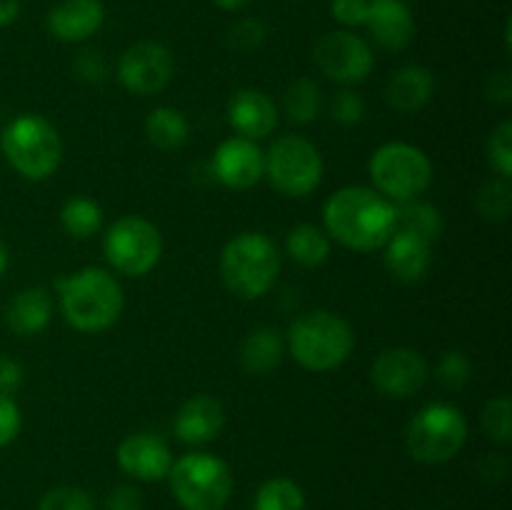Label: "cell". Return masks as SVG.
Returning a JSON list of instances; mask_svg holds the SVG:
<instances>
[{"label":"cell","mask_w":512,"mask_h":510,"mask_svg":"<svg viewBox=\"0 0 512 510\" xmlns=\"http://www.w3.org/2000/svg\"><path fill=\"white\" fill-rule=\"evenodd\" d=\"M323 225L328 238L343 248L373 253L395 233V205L368 185H345L325 200Z\"/></svg>","instance_id":"6da1fadb"},{"label":"cell","mask_w":512,"mask_h":510,"mask_svg":"<svg viewBox=\"0 0 512 510\" xmlns=\"http://www.w3.org/2000/svg\"><path fill=\"white\" fill-rule=\"evenodd\" d=\"M63 320L78 333H103L113 328L125 308L118 278L103 268H83L55 283Z\"/></svg>","instance_id":"7a4b0ae2"},{"label":"cell","mask_w":512,"mask_h":510,"mask_svg":"<svg viewBox=\"0 0 512 510\" xmlns=\"http://www.w3.org/2000/svg\"><path fill=\"white\" fill-rule=\"evenodd\" d=\"M283 258L278 245L260 230H245L230 238L220 253V278L228 293L240 300H258L278 280Z\"/></svg>","instance_id":"3957f363"},{"label":"cell","mask_w":512,"mask_h":510,"mask_svg":"<svg viewBox=\"0 0 512 510\" xmlns=\"http://www.w3.org/2000/svg\"><path fill=\"white\" fill-rule=\"evenodd\" d=\"M355 333L345 318L330 310H310L293 320L288 330V350L300 368L328 373L353 355Z\"/></svg>","instance_id":"277c9868"},{"label":"cell","mask_w":512,"mask_h":510,"mask_svg":"<svg viewBox=\"0 0 512 510\" xmlns=\"http://www.w3.org/2000/svg\"><path fill=\"white\" fill-rule=\"evenodd\" d=\"M0 150L10 168L33 183L48 180L63 160V140L58 128L35 113H23L5 125Z\"/></svg>","instance_id":"5b68a950"},{"label":"cell","mask_w":512,"mask_h":510,"mask_svg":"<svg viewBox=\"0 0 512 510\" xmlns=\"http://www.w3.org/2000/svg\"><path fill=\"white\" fill-rule=\"evenodd\" d=\"M373 188L390 203H408L418 200L433 183V163L410 143H385L373 153L368 163Z\"/></svg>","instance_id":"8992f818"},{"label":"cell","mask_w":512,"mask_h":510,"mask_svg":"<svg viewBox=\"0 0 512 510\" xmlns=\"http://www.w3.org/2000/svg\"><path fill=\"white\" fill-rule=\"evenodd\" d=\"M170 493L183 510H223L233 493V475L225 460L210 453H188L173 460Z\"/></svg>","instance_id":"52a82bcc"},{"label":"cell","mask_w":512,"mask_h":510,"mask_svg":"<svg viewBox=\"0 0 512 510\" xmlns=\"http://www.w3.org/2000/svg\"><path fill=\"white\" fill-rule=\"evenodd\" d=\"M468 440V420L463 410L450 403H430L413 415L405 433V445L413 460L440 465L453 460Z\"/></svg>","instance_id":"ba28073f"},{"label":"cell","mask_w":512,"mask_h":510,"mask_svg":"<svg viewBox=\"0 0 512 510\" xmlns=\"http://www.w3.org/2000/svg\"><path fill=\"white\" fill-rule=\"evenodd\" d=\"M320 150L303 135H280L265 153V178L285 198H305L323 183Z\"/></svg>","instance_id":"9c48e42d"},{"label":"cell","mask_w":512,"mask_h":510,"mask_svg":"<svg viewBox=\"0 0 512 510\" xmlns=\"http://www.w3.org/2000/svg\"><path fill=\"white\" fill-rule=\"evenodd\" d=\"M103 253L115 273L143 278L153 273L163 258V235L150 220L140 215H123L105 230Z\"/></svg>","instance_id":"30bf717a"},{"label":"cell","mask_w":512,"mask_h":510,"mask_svg":"<svg viewBox=\"0 0 512 510\" xmlns=\"http://www.w3.org/2000/svg\"><path fill=\"white\" fill-rule=\"evenodd\" d=\"M313 60L325 78L340 85H358L373 73L375 55L353 30H333L315 40Z\"/></svg>","instance_id":"8fae6325"},{"label":"cell","mask_w":512,"mask_h":510,"mask_svg":"<svg viewBox=\"0 0 512 510\" xmlns=\"http://www.w3.org/2000/svg\"><path fill=\"white\" fill-rule=\"evenodd\" d=\"M175 75L173 53L163 43L140 40L130 45L118 60V80L128 93L155 95L170 85Z\"/></svg>","instance_id":"7c38bea8"},{"label":"cell","mask_w":512,"mask_h":510,"mask_svg":"<svg viewBox=\"0 0 512 510\" xmlns=\"http://www.w3.org/2000/svg\"><path fill=\"white\" fill-rule=\"evenodd\" d=\"M428 380V360L413 348H388L370 365V383L393 400L413 398Z\"/></svg>","instance_id":"4fadbf2b"},{"label":"cell","mask_w":512,"mask_h":510,"mask_svg":"<svg viewBox=\"0 0 512 510\" xmlns=\"http://www.w3.org/2000/svg\"><path fill=\"white\" fill-rule=\"evenodd\" d=\"M210 168L225 188L248 190L265 178V153L255 140L233 135L215 148Z\"/></svg>","instance_id":"5bb4252c"},{"label":"cell","mask_w":512,"mask_h":510,"mask_svg":"<svg viewBox=\"0 0 512 510\" xmlns=\"http://www.w3.org/2000/svg\"><path fill=\"white\" fill-rule=\"evenodd\" d=\"M120 470L125 475L143 483H155V480L168 478L170 468H173V453H170L168 443L153 433H133L118 445Z\"/></svg>","instance_id":"9a60e30c"},{"label":"cell","mask_w":512,"mask_h":510,"mask_svg":"<svg viewBox=\"0 0 512 510\" xmlns=\"http://www.w3.org/2000/svg\"><path fill=\"white\" fill-rule=\"evenodd\" d=\"M225 428L223 403L213 395H193L180 405L173 420V433L185 445H205L220 438Z\"/></svg>","instance_id":"2e32d148"},{"label":"cell","mask_w":512,"mask_h":510,"mask_svg":"<svg viewBox=\"0 0 512 510\" xmlns=\"http://www.w3.org/2000/svg\"><path fill=\"white\" fill-rule=\"evenodd\" d=\"M228 120L240 138L263 140L278 128V105L258 88H243L230 98Z\"/></svg>","instance_id":"e0dca14e"},{"label":"cell","mask_w":512,"mask_h":510,"mask_svg":"<svg viewBox=\"0 0 512 510\" xmlns=\"http://www.w3.org/2000/svg\"><path fill=\"white\" fill-rule=\"evenodd\" d=\"M105 5L100 0H63L48 13V30L63 43H83L103 28Z\"/></svg>","instance_id":"ac0fdd59"},{"label":"cell","mask_w":512,"mask_h":510,"mask_svg":"<svg viewBox=\"0 0 512 510\" xmlns=\"http://www.w3.org/2000/svg\"><path fill=\"white\" fill-rule=\"evenodd\" d=\"M385 268L400 283H418L428 275L433 263V243L418 238L413 233L395 230L388 243L383 245Z\"/></svg>","instance_id":"d6986e66"},{"label":"cell","mask_w":512,"mask_h":510,"mask_svg":"<svg viewBox=\"0 0 512 510\" xmlns=\"http://www.w3.org/2000/svg\"><path fill=\"white\" fill-rule=\"evenodd\" d=\"M365 25L385 50H405L415 38V18L403 0H370Z\"/></svg>","instance_id":"ffe728a7"},{"label":"cell","mask_w":512,"mask_h":510,"mask_svg":"<svg viewBox=\"0 0 512 510\" xmlns=\"http://www.w3.org/2000/svg\"><path fill=\"white\" fill-rule=\"evenodd\" d=\"M50 315H53V300L50 293L40 285H30V288L18 290V293L10 298V303L5 305V325L13 330L15 335H38L48 328Z\"/></svg>","instance_id":"44dd1931"},{"label":"cell","mask_w":512,"mask_h":510,"mask_svg":"<svg viewBox=\"0 0 512 510\" xmlns=\"http://www.w3.org/2000/svg\"><path fill=\"white\" fill-rule=\"evenodd\" d=\"M435 93V75L425 65H403L395 70L393 78L388 80L385 98L388 105L398 113H418L420 108L430 103Z\"/></svg>","instance_id":"7402d4cb"},{"label":"cell","mask_w":512,"mask_h":510,"mask_svg":"<svg viewBox=\"0 0 512 510\" xmlns=\"http://www.w3.org/2000/svg\"><path fill=\"white\" fill-rule=\"evenodd\" d=\"M285 355L283 333L273 325H260L250 330L240 343V368L248 375H268L280 365Z\"/></svg>","instance_id":"603a6c76"},{"label":"cell","mask_w":512,"mask_h":510,"mask_svg":"<svg viewBox=\"0 0 512 510\" xmlns=\"http://www.w3.org/2000/svg\"><path fill=\"white\" fill-rule=\"evenodd\" d=\"M145 135H148L150 145H155L158 150H178L188 143L190 123L183 110L173 108V105H160V108L150 110L145 118Z\"/></svg>","instance_id":"cb8c5ba5"},{"label":"cell","mask_w":512,"mask_h":510,"mask_svg":"<svg viewBox=\"0 0 512 510\" xmlns=\"http://www.w3.org/2000/svg\"><path fill=\"white\" fill-rule=\"evenodd\" d=\"M330 243L333 240L323 228L313 223H300L285 238V250L303 268H318L330 258Z\"/></svg>","instance_id":"d4e9b609"},{"label":"cell","mask_w":512,"mask_h":510,"mask_svg":"<svg viewBox=\"0 0 512 510\" xmlns=\"http://www.w3.org/2000/svg\"><path fill=\"white\" fill-rule=\"evenodd\" d=\"M395 205V230L403 233H413L418 238L435 243L443 235V213L435 208L433 203H423V200H408V203H393Z\"/></svg>","instance_id":"484cf974"},{"label":"cell","mask_w":512,"mask_h":510,"mask_svg":"<svg viewBox=\"0 0 512 510\" xmlns=\"http://www.w3.org/2000/svg\"><path fill=\"white\" fill-rule=\"evenodd\" d=\"M103 225V208L93 198L73 195L60 208V228L75 240H88Z\"/></svg>","instance_id":"4316f807"},{"label":"cell","mask_w":512,"mask_h":510,"mask_svg":"<svg viewBox=\"0 0 512 510\" xmlns=\"http://www.w3.org/2000/svg\"><path fill=\"white\" fill-rule=\"evenodd\" d=\"M320 110H323V90L313 78H298L285 88L283 113L288 115L290 123H313L318 120Z\"/></svg>","instance_id":"83f0119b"},{"label":"cell","mask_w":512,"mask_h":510,"mask_svg":"<svg viewBox=\"0 0 512 510\" xmlns=\"http://www.w3.org/2000/svg\"><path fill=\"white\" fill-rule=\"evenodd\" d=\"M255 510H305V493L290 478H270L255 495Z\"/></svg>","instance_id":"f1b7e54d"},{"label":"cell","mask_w":512,"mask_h":510,"mask_svg":"<svg viewBox=\"0 0 512 510\" xmlns=\"http://www.w3.org/2000/svg\"><path fill=\"white\" fill-rule=\"evenodd\" d=\"M480 215L490 223H503L508 220L510 208H512V185L508 178H495L488 180L483 188L478 190V198H475Z\"/></svg>","instance_id":"f546056e"},{"label":"cell","mask_w":512,"mask_h":510,"mask_svg":"<svg viewBox=\"0 0 512 510\" xmlns=\"http://www.w3.org/2000/svg\"><path fill=\"white\" fill-rule=\"evenodd\" d=\"M480 423H483L485 435L498 445H510L512 440V403L508 395H498V398L488 400L480 413Z\"/></svg>","instance_id":"4dcf8cb0"},{"label":"cell","mask_w":512,"mask_h":510,"mask_svg":"<svg viewBox=\"0 0 512 510\" xmlns=\"http://www.w3.org/2000/svg\"><path fill=\"white\" fill-rule=\"evenodd\" d=\"M473 378V363L463 350H448L438 363V383L445 390H460Z\"/></svg>","instance_id":"1f68e13d"},{"label":"cell","mask_w":512,"mask_h":510,"mask_svg":"<svg viewBox=\"0 0 512 510\" xmlns=\"http://www.w3.org/2000/svg\"><path fill=\"white\" fill-rule=\"evenodd\" d=\"M488 163L498 173V178H512V123L503 120L490 133L488 140Z\"/></svg>","instance_id":"d6a6232c"},{"label":"cell","mask_w":512,"mask_h":510,"mask_svg":"<svg viewBox=\"0 0 512 510\" xmlns=\"http://www.w3.org/2000/svg\"><path fill=\"white\" fill-rule=\"evenodd\" d=\"M38 510H95L93 498L73 485H60L40 498Z\"/></svg>","instance_id":"836d02e7"},{"label":"cell","mask_w":512,"mask_h":510,"mask_svg":"<svg viewBox=\"0 0 512 510\" xmlns=\"http://www.w3.org/2000/svg\"><path fill=\"white\" fill-rule=\"evenodd\" d=\"M265 35H268V30L258 18H243L230 25L228 45L238 53H253L265 43Z\"/></svg>","instance_id":"e575fe53"},{"label":"cell","mask_w":512,"mask_h":510,"mask_svg":"<svg viewBox=\"0 0 512 510\" xmlns=\"http://www.w3.org/2000/svg\"><path fill=\"white\" fill-rule=\"evenodd\" d=\"M330 115H333L335 123L345 125V128H353V125L363 123L365 100L360 98V93H355L350 88L338 90L333 95V103H330Z\"/></svg>","instance_id":"d590c367"},{"label":"cell","mask_w":512,"mask_h":510,"mask_svg":"<svg viewBox=\"0 0 512 510\" xmlns=\"http://www.w3.org/2000/svg\"><path fill=\"white\" fill-rule=\"evenodd\" d=\"M73 68L78 73V78L85 80V83L100 85L108 80V63H105L100 50H83V53H78Z\"/></svg>","instance_id":"8d00e7d4"},{"label":"cell","mask_w":512,"mask_h":510,"mask_svg":"<svg viewBox=\"0 0 512 510\" xmlns=\"http://www.w3.org/2000/svg\"><path fill=\"white\" fill-rule=\"evenodd\" d=\"M23 425V415H20L18 403L10 395L0 393V448L13 443Z\"/></svg>","instance_id":"74e56055"},{"label":"cell","mask_w":512,"mask_h":510,"mask_svg":"<svg viewBox=\"0 0 512 510\" xmlns=\"http://www.w3.org/2000/svg\"><path fill=\"white\" fill-rule=\"evenodd\" d=\"M370 0H333L330 5V13L345 28H358V25H365L368 20Z\"/></svg>","instance_id":"f35d334b"},{"label":"cell","mask_w":512,"mask_h":510,"mask_svg":"<svg viewBox=\"0 0 512 510\" xmlns=\"http://www.w3.org/2000/svg\"><path fill=\"white\" fill-rule=\"evenodd\" d=\"M105 510H143V493L135 485H118L105 498Z\"/></svg>","instance_id":"ab89813d"},{"label":"cell","mask_w":512,"mask_h":510,"mask_svg":"<svg viewBox=\"0 0 512 510\" xmlns=\"http://www.w3.org/2000/svg\"><path fill=\"white\" fill-rule=\"evenodd\" d=\"M485 98L498 105L512 103V75L510 70H495L485 80Z\"/></svg>","instance_id":"60d3db41"},{"label":"cell","mask_w":512,"mask_h":510,"mask_svg":"<svg viewBox=\"0 0 512 510\" xmlns=\"http://www.w3.org/2000/svg\"><path fill=\"white\" fill-rule=\"evenodd\" d=\"M23 365L18 360L8 358V355H0V393L13 395L18 393L20 385H23Z\"/></svg>","instance_id":"b9f144b4"},{"label":"cell","mask_w":512,"mask_h":510,"mask_svg":"<svg viewBox=\"0 0 512 510\" xmlns=\"http://www.w3.org/2000/svg\"><path fill=\"white\" fill-rule=\"evenodd\" d=\"M20 0H0V28H8L18 20Z\"/></svg>","instance_id":"7bdbcfd3"},{"label":"cell","mask_w":512,"mask_h":510,"mask_svg":"<svg viewBox=\"0 0 512 510\" xmlns=\"http://www.w3.org/2000/svg\"><path fill=\"white\" fill-rule=\"evenodd\" d=\"M213 3L223 10H240L253 3V0H213Z\"/></svg>","instance_id":"ee69618b"},{"label":"cell","mask_w":512,"mask_h":510,"mask_svg":"<svg viewBox=\"0 0 512 510\" xmlns=\"http://www.w3.org/2000/svg\"><path fill=\"white\" fill-rule=\"evenodd\" d=\"M8 265H10V250H8V245H5L3 240H0V278H3V275H5Z\"/></svg>","instance_id":"f6af8a7d"}]
</instances>
